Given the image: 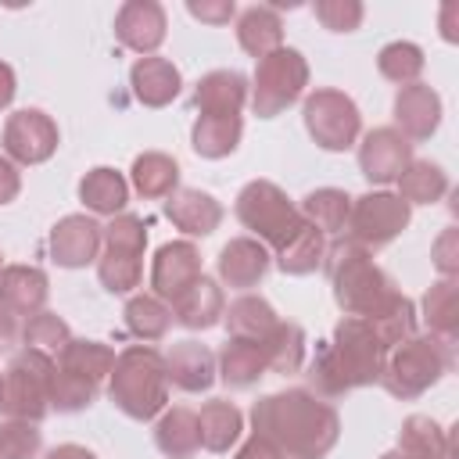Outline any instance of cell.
Instances as JSON below:
<instances>
[{"instance_id": "obj_2", "label": "cell", "mask_w": 459, "mask_h": 459, "mask_svg": "<svg viewBox=\"0 0 459 459\" xmlns=\"http://www.w3.org/2000/svg\"><path fill=\"white\" fill-rule=\"evenodd\" d=\"M387 348L377 341L373 326L359 316H344L333 326V337L316 351L308 366V384L316 387L312 394L319 398H341L348 391L369 387L380 380Z\"/></svg>"}, {"instance_id": "obj_31", "label": "cell", "mask_w": 459, "mask_h": 459, "mask_svg": "<svg viewBox=\"0 0 459 459\" xmlns=\"http://www.w3.org/2000/svg\"><path fill=\"white\" fill-rule=\"evenodd\" d=\"M222 323L230 337H247V341H265L273 326L280 323L276 308L262 294H240L222 308Z\"/></svg>"}, {"instance_id": "obj_42", "label": "cell", "mask_w": 459, "mask_h": 459, "mask_svg": "<svg viewBox=\"0 0 459 459\" xmlns=\"http://www.w3.org/2000/svg\"><path fill=\"white\" fill-rule=\"evenodd\" d=\"M22 341H25V348H36V351L57 359V355L65 351V344L72 341V330H68V323H65L61 316H54V312L43 308V312H36V316L25 319Z\"/></svg>"}, {"instance_id": "obj_13", "label": "cell", "mask_w": 459, "mask_h": 459, "mask_svg": "<svg viewBox=\"0 0 459 459\" xmlns=\"http://www.w3.org/2000/svg\"><path fill=\"white\" fill-rule=\"evenodd\" d=\"M409 161H412V143L394 126H377L359 143V172L377 186L394 183Z\"/></svg>"}, {"instance_id": "obj_14", "label": "cell", "mask_w": 459, "mask_h": 459, "mask_svg": "<svg viewBox=\"0 0 459 459\" xmlns=\"http://www.w3.org/2000/svg\"><path fill=\"white\" fill-rule=\"evenodd\" d=\"M201 276H204L201 273V251L190 240H169V244H161L154 251V262H151V290H154V298L172 305Z\"/></svg>"}, {"instance_id": "obj_30", "label": "cell", "mask_w": 459, "mask_h": 459, "mask_svg": "<svg viewBox=\"0 0 459 459\" xmlns=\"http://www.w3.org/2000/svg\"><path fill=\"white\" fill-rule=\"evenodd\" d=\"M154 445L161 455L169 459H190L201 448V434H197V412L186 405L165 409L154 423Z\"/></svg>"}, {"instance_id": "obj_51", "label": "cell", "mask_w": 459, "mask_h": 459, "mask_svg": "<svg viewBox=\"0 0 459 459\" xmlns=\"http://www.w3.org/2000/svg\"><path fill=\"white\" fill-rule=\"evenodd\" d=\"M18 93V82H14V68L7 61H0V108H7Z\"/></svg>"}, {"instance_id": "obj_26", "label": "cell", "mask_w": 459, "mask_h": 459, "mask_svg": "<svg viewBox=\"0 0 459 459\" xmlns=\"http://www.w3.org/2000/svg\"><path fill=\"white\" fill-rule=\"evenodd\" d=\"M222 308H226V298H222V287L212 280V276H201L197 283H190L172 305V319L186 330H208L222 319Z\"/></svg>"}, {"instance_id": "obj_36", "label": "cell", "mask_w": 459, "mask_h": 459, "mask_svg": "<svg viewBox=\"0 0 459 459\" xmlns=\"http://www.w3.org/2000/svg\"><path fill=\"white\" fill-rule=\"evenodd\" d=\"M423 323L434 337L455 344V333H459V283L455 280H437L423 294Z\"/></svg>"}, {"instance_id": "obj_12", "label": "cell", "mask_w": 459, "mask_h": 459, "mask_svg": "<svg viewBox=\"0 0 459 459\" xmlns=\"http://www.w3.org/2000/svg\"><path fill=\"white\" fill-rule=\"evenodd\" d=\"M57 122L39 108H22L4 122V154L14 165H43L57 151Z\"/></svg>"}, {"instance_id": "obj_25", "label": "cell", "mask_w": 459, "mask_h": 459, "mask_svg": "<svg viewBox=\"0 0 459 459\" xmlns=\"http://www.w3.org/2000/svg\"><path fill=\"white\" fill-rule=\"evenodd\" d=\"M398 452L405 459H459L455 448V427L445 430L430 416H409L398 430Z\"/></svg>"}, {"instance_id": "obj_22", "label": "cell", "mask_w": 459, "mask_h": 459, "mask_svg": "<svg viewBox=\"0 0 459 459\" xmlns=\"http://www.w3.org/2000/svg\"><path fill=\"white\" fill-rule=\"evenodd\" d=\"M50 294L47 273L39 265H4L0 269V305L11 316H36L43 312Z\"/></svg>"}, {"instance_id": "obj_52", "label": "cell", "mask_w": 459, "mask_h": 459, "mask_svg": "<svg viewBox=\"0 0 459 459\" xmlns=\"http://www.w3.org/2000/svg\"><path fill=\"white\" fill-rule=\"evenodd\" d=\"M43 459H97V455L86 445H54Z\"/></svg>"}, {"instance_id": "obj_37", "label": "cell", "mask_w": 459, "mask_h": 459, "mask_svg": "<svg viewBox=\"0 0 459 459\" xmlns=\"http://www.w3.org/2000/svg\"><path fill=\"white\" fill-rule=\"evenodd\" d=\"M298 212H301V219L312 222L323 237H326V233H344L348 212H351V197H348L344 190H337V186H319V190L305 194V201H301Z\"/></svg>"}, {"instance_id": "obj_18", "label": "cell", "mask_w": 459, "mask_h": 459, "mask_svg": "<svg viewBox=\"0 0 459 459\" xmlns=\"http://www.w3.org/2000/svg\"><path fill=\"white\" fill-rule=\"evenodd\" d=\"M165 380L186 394H201L215 384L219 369H215V355L208 351V344L197 341H179L172 344L165 355Z\"/></svg>"}, {"instance_id": "obj_41", "label": "cell", "mask_w": 459, "mask_h": 459, "mask_svg": "<svg viewBox=\"0 0 459 459\" xmlns=\"http://www.w3.org/2000/svg\"><path fill=\"white\" fill-rule=\"evenodd\" d=\"M423 65H427L423 50H420L416 43H409V39H394V43L380 47V54H377V68H380V75H384L387 82H398V86L420 82Z\"/></svg>"}, {"instance_id": "obj_17", "label": "cell", "mask_w": 459, "mask_h": 459, "mask_svg": "<svg viewBox=\"0 0 459 459\" xmlns=\"http://www.w3.org/2000/svg\"><path fill=\"white\" fill-rule=\"evenodd\" d=\"M441 126V97L427 82H409L398 86L394 93V129L412 143V140H430Z\"/></svg>"}, {"instance_id": "obj_55", "label": "cell", "mask_w": 459, "mask_h": 459, "mask_svg": "<svg viewBox=\"0 0 459 459\" xmlns=\"http://www.w3.org/2000/svg\"><path fill=\"white\" fill-rule=\"evenodd\" d=\"M0 269H4V262H0Z\"/></svg>"}, {"instance_id": "obj_8", "label": "cell", "mask_w": 459, "mask_h": 459, "mask_svg": "<svg viewBox=\"0 0 459 459\" xmlns=\"http://www.w3.org/2000/svg\"><path fill=\"white\" fill-rule=\"evenodd\" d=\"M143 247H147V226L140 215L122 212L104 226V251L97 255V276L108 294H129L133 287H140Z\"/></svg>"}, {"instance_id": "obj_24", "label": "cell", "mask_w": 459, "mask_h": 459, "mask_svg": "<svg viewBox=\"0 0 459 459\" xmlns=\"http://www.w3.org/2000/svg\"><path fill=\"white\" fill-rule=\"evenodd\" d=\"M247 93H251V86L240 72L215 68V72L201 75V82L194 90V108H197V115H240Z\"/></svg>"}, {"instance_id": "obj_50", "label": "cell", "mask_w": 459, "mask_h": 459, "mask_svg": "<svg viewBox=\"0 0 459 459\" xmlns=\"http://www.w3.org/2000/svg\"><path fill=\"white\" fill-rule=\"evenodd\" d=\"M18 337H22V330H18V316H11V312L0 305V351H7Z\"/></svg>"}, {"instance_id": "obj_20", "label": "cell", "mask_w": 459, "mask_h": 459, "mask_svg": "<svg viewBox=\"0 0 459 459\" xmlns=\"http://www.w3.org/2000/svg\"><path fill=\"white\" fill-rule=\"evenodd\" d=\"M129 86H133V97L143 104V108H165L179 97V68L169 61V57H136L133 68H129Z\"/></svg>"}, {"instance_id": "obj_9", "label": "cell", "mask_w": 459, "mask_h": 459, "mask_svg": "<svg viewBox=\"0 0 459 459\" xmlns=\"http://www.w3.org/2000/svg\"><path fill=\"white\" fill-rule=\"evenodd\" d=\"M308 86V61L301 50L294 47H280L265 57H258L255 65V79H251V108L258 118H276L280 111H287L290 104L301 100Z\"/></svg>"}, {"instance_id": "obj_46", "label": "cell", "mask_w": 459, "mask_h": 459, "mask_svg": "<svg viewBox=\"0 0 459 459\" xmlns=\"http://www.w3.org/2000/svg\"><path fill=\"white\" fill-rule=\"evenodd\" d=\"M434 265H437V273H441V280H455V273H459V230L455 226H448L437 240H434Z\"/></svg>"}, {"instance_id": "obj_54", "label": "cell", "mask_w": 459, "mask_h": 459, "mask_svg": "<svg viewBox=\"0 0 459 459\" xmlns=\"http://www.w3.org/2000/svg\"><path fill=\"white\" fill-rule=\"evenodd\" d=\"M380 459H405V455H402V452H398V448H391V452H384V455H380Z\"/></svg>"}, {"instance_id": "obj_49", "label": "cell", "mask_w": 459, "mask_h": 459, "mask_svg": "<svg viewBox=\"0 0 459 459\" xmlns=\"http://www.w3.org/2000/svg\"><path fill=\"white\" fill-rule=\"evenodd\" d=\"M237 459H290V455H287V452H280L276 445H269L265 437L251 434V437L237 448Z\"/></svg>"}, {"instance_id": "obj_29", "label": "cell", "mask_w": 459, "mask_h": 459, "mask_svg": "<svg viewBox=\"0 0 459 459\" xmlns=\"http://www.w3.org/2000/svg\"><path fill=\"white\" fill-rule=\"evenodd\" d=\"M240 430H244V416H240V409H237L233 402H226V398H212V402L201 405V412H197L201 448L222 455V452H230V448L237 445Z\"/></svg>"}, {"instance_id": "obj_45", "label": "cell", "mask_w": 459, "mask_h": 459, "mask_svg": "<svg viewBox=\"0 0 459 459\" xmlns=\"http://www.w3.org/2000/svg\"><path fill=\"white\" fill-rule=\"evenodd\" d=\"M366 7L359 0H316V18L330 32H355L362 25Z\"/></svg>"}, {"instance_id": "obj_56", "label": "cell", "mask_w": 459, "mask_h": 459, "mask_svg": "<svg viewBox=\"0 0 459 459\" xmlns=\"http://www.w3.org/2000/svg\"><path fill=\"white\" fill-rule=\"evenodd\" d=\"M0 377H4V373H0Z\"/></svg>"}, {"instance_id": "obj_27", "label": "cell", "mask_w": 459, "mask_h": 459, "mask_svg": "<svg viewBox=\"0 0 459 459\" xmlns=\"http://www.w3.org/2000/svg\"><path fill=\"white\" fill-rule=\"evenodd\" d=\"M237 43L258 61L273 50L283 47V22L276 14V7H265V4H255V7H244L237 14Z\"/></svg>"}, {"instance_id": "obj_38", "label": "cell", "mask_w": 459, "mask_h": 459, "mask_svg": "<svg viewBox=\"0 0 459 459\" xmlns=\"http://www.w3.org/2000/svg\"><path fill=\"white\" fill-rule=\"evenodd\" d=\"M122 316H126V330L133 337H140V341H161L169 333V326H172L169 305L161 298H154V294H133L126 301Z\"/></svg>"}, {"instance_id": "obj_11", "label": "cell", "mask_w": 459, "mask_h": 459, "mask_svg": "<svg viewBox=\"0 0 459 459\" xmlns=\"http://www.w3.org/2000/svg\"><path fill=\"white\" fill-rule=\"evenodd\" d=\"M301 118L323 151H348L362 133L359 104L341 90H312L301 104Z\"/></svg>"}, {"instance_id": "obj_3", "label": "cell", "mask_w": 459, "mask_h": 459, "mask_svg": "<svg viewBox=\"0 0 459 459\" xmlns=\"http://www.w3.org/2000/svg\"><path fill=\"white\" fill-rule=\"evenodd\" d=\"M323 269H326V280L333 287V301L344 308V316L377 319L402 298V290L373 262V255L348 237H337L333 244H326Z\"/></svg>"}, {"instance_id": "obj_28", "label": "cell", "mask_w": 459, "mask_h": 459, "mask_svg": "<svg viewBox=\"0 0 459 459\" xmlns=\"http://www.w3.org/2000/svg\"><path fill=\"white\" fill-rule=\"evenodd\" d=\"M79 201L93 212V215H122L126 201H129V183L118 169L111 165H97L79 179Z\"/></svg>"}, {"instance_id": "obj_23", "label": "cell", "mask_w": 459, "mask_h": 459, "mask_svg": "<svg viewBox=\"0 0 459 459\" xmlns=\"http://www.w3.org/2000/svg\"><path fill=\"white\" fill-rule=\"evenodd\" d=\"M165 215L186 237H212L219 230V222H222V204L212 194L197 190V186H183V190L169 194Z\"/></svg>"}, {"instance_id": "obj_5", "label": "cell", "mask_w": 459, "mask_h": 459, "mask_svg": "<svg viewBox=\"0 0 459 459\" xmlns=\"http://www.w3.org/2000/svg\"><path fill=\"white\" fill-rule=\"evenodd\" d=\"M448 369H452V344L434 333H412L409 341L387 351L377 384H384L391 398L412 402L423 391H430Z\"/></svg>"}, {"instance_id": "obj_10", "label": "cell", "mask_w": 459, "mask_h": 459, "mask_svg": "<svg viewBox=\"0 0 459 459\" xmlns=\"http://www.w3.org/2000/svg\"><path fill=\"white\" fill-rule=\"evenodd\" d=\"M409 215H412V208L398 194H391V190H369L362 197H351L344 237L355 240L359 247H366L373 255V251L387 247L409 226Z\"/></svg>"}, {"instance_id": "obj_47", "label": "cell", "mask_w": 459, "mask_h": 459, "mask_svg": "<svg viewBox=\"0 0 459 459\" xmlns=\"http://www.w3.org/2000/svg\"><path fill=\"white\" fill-rule=\"evenodd\" d=\"M186 11H190L197 22H208V25H226V22L237 14L233 0H190Z\"/></svg>"}, {"instance_id": "obj_33", "label": "cell", "mask_w": 459, "mask_h": 459, "mask_svg": "<svg viewBox=\"0 0 459 459\" xmlns=\"http://www.w3.org/2000/svg\"><path fill=\"white\" fill-rule=\"evenodd\" d=\"M54 366H57V369H68V373H75V377H82V380H90V384L100 387V384L111 377L115 351H111L108 344H100V341L72 337V341L65 344V351L54 359Z\"/></svg>"}, {"instance_id": "obj_44", "label": "cell", "mask_w": 459, "mask_h": 459, "mask_svg": "<svg viewBox=\"0 0 459 459\" xmlns=\"http://www.w3.org/2000/svg\"><path fill=\"white\" fill-rule=\"evenodd\" d=\"M43 448V434L29 420H4L0 423V459H36Z\"/></svg>"}, {"instance_id": "obj_6", "label": "cell", "mask_w": 459, "mask_h": 459, "mask_svg": "<svg viewBox=\"0 0 459 459\" xmlns=\"http://www.w3.org/2000/svg\"><path fill=\"white\" fill-rule=\"evenodd\" d=\"M233 212H237L240 226L251 230L255 240L265 244V247H273V251L287 247V244L298 237V230L305 226L298 204H294L276 183H269V179H251V183L237 194Z\"/></svg>"}, {"instance_id": "obj_19", "label": "cell", "mask_w": 459, "mask_h": 459, "mask_svg": "<svg viewBox=\"0 0 459 459\" xmlns=\"http://www.w3.org/2000/svg\"><path fill=\"white\" fill-rule=\"evenodd\" d=\"M215 369H219V380L233 391H244V387H255L265 369H269V355L262 348V341H247V337H226V344L219 348L215 355Z\"/></svg>"}, {"instance_id": "obj_39", "label": "cell", "mask_w": 459, "mask_h": 459, "mask_svg": "<svg viewBox=\"0 0 459 459\" xmlns=\"http://www.w3.org/2000/svg\"><path fill=\"white\" fill-rule=\"evenodd\" d=\"M323 251H326V237L312 222H305L298 230V237L287 247L276 251V265L287 276H308V273H316L323 265Z\"/></svg>"}, {"instance_id": "obj_1", "label": "cell", "mask_w": 459, "mask_h": 459, "mask_svg": "<svg viewBox=\"0 0 459 459\" xmlns=\"http://www.w3.org/2000/svg\"><path fill=\"white\" fill-rule=\"evenodd\" d=\"M251 427L290 459H326L341 437L337 409L305 387H287L258 398L251 409Z\"/></svg>"}, {"instance_id": "obj_32", "label": "cell", "mask_w": 459, "mask_h": 459, "mask_svg": "<svg viewBox=\"0 0 459 459\" xmlns=\"http://www.w3.org/2000/svg\"><path fill=\"white\" fill-rule=\"evenodd\" d=\"M240 133H244L240 115H197L194 133H190V147L201 158L215 161V158H226V154L237 151Z\"/></svg>"}, {"instance_id": "obj_7", "label": "cell", "mask_w": 459, "mask_h": 459, "mask_svg": "<svg viewBox=\"0 0 459 459\" xmlns=\"http://www.w3.org/2000/svg\"><path fill=\"white\" fill-rule=\"evenodd\" d=\"M50 377H54L50 355L36 348L14 351L0 377V412L7 420L39 423L50 412Z\"/></svg>"}, {"instance_id": "obj_53", "label": "cell", "mask_w": 459, "mask_h": 459, "mask_svg": "<svg viewBox=\"0 0 459 459\" xmlns=\"http://www.w3.org/2000/svg\"><path fill=\"white\" fill-rule=\"evenodd\" d=\"M455 11H459L455 4H445V11H441V36H445L448 43H455V39H459V36L452 32V18H455Z\"/></svg>"}, {"instance_id": "obj_21", "label": "cell", "mask_w": 459, "mask_h": 459, "mask_svg": "<svg viewBox=\"0 0 459 459\" xmlns=\"http://www.w3.org/2000/svg\"><path fill=\"white\" fill-rule=\"evenodd\" d=\"M265 273H269V247L258 244L255 237H233L219 251V280L226 287H237V290L258 287Z\"/></svg>"}, {"instance_id": "obj_15", "label": "cell", "mask_w": 459, "mask_h": 459, "mask_svg": "<svg viewBox=\"0 0 459 459\" xmlns=\"http://www.w3.org/2000/svg\"><path fill=\"white\" fill-rule=\"evenodd\" d=\"M165 29L169 22L158 0H126L115 14V39L140 57H151L165 43Z\"/></svg>"}, {"instance_id": "obj_16", "label": "cell", "mask_w": 459, "mask_h": 459, "mask_svg": "<svg viewBox=\"0 0 459 459\" xmlns=\"http://www.w3.org/2000/svg\"><path fill=\"white\" fill-rule=\"evenodd\" d=\"M104 244V226L90 215H65L50 230V258L65 269H82L97 262Z\"/></svg>"}, {"instance_id": "obj_40", "label": "cell", "mask_w": 459, "mask_h": 459, "mask_svg": "<svg viewBox=\"0 0 459 459\" xmlns=\"http://www.w3.org/2000/svg\"><path fill=\"white\" fill-rule=\"evenodd\" d=\"M265 355H269V369L273 373H298L305 366V330L298 323H276L273 333L262 341Z\"/></svg>"}, {"instance_id": "obj_34", "label": "cell", "mask_w": 459, "mask_h": 459, "mask_svg": "<svg viewBox=\"0 0 459 459\" xmlns=\"http://www.w3.org/2000/svg\"><path fill=\"white\" fill-rule=\"evenodd\" d=\"M129 176H133L136 194L147 197V201L169 197V194L179 190V165H176V158H169V154H161V151H143V154L133 161Z\"/></svg>"}, {"instance_id": "obj_35", "label": "cell", "mask_w": 459, "mask_h": 459, "mask_svg": "<svg viewBox=\"0 0 459 459\" xmlns=\"http://www.w3.org/2000/svg\"><path fill=\"white\" fill-rule=\"evenodd\" d=\"M398 183V197L412 208V204H434L448 194V172L427 158H412L405 165V172L394 179Z\"/></svg>"}, {"instance_id": "obj_43", "label": "cell", "mask_w": 459, "mask_h": 459, "mask_svg": "<svg viewBox=\"0 0 459 459\" xmlns=\"http://www.w3.org/2000/svg\"><path fill=\"white\" fill-rule=\"evenodd\" d=\"M97 384L68 373V369H57L54 366V377H50V409L57 412H82L97 402Z\"/></svg>"}, {"instance_id": "obj_48", "label": "cell", "mask_w": 459, "mask_h": 459, "mask_svg": "<svg viewBox=\"0 0 459 459\" xmlns=\"http://www.w3.org/2000/svg\"><path fill=\"white\" fill-rule=\"evenodd\" d=\"M18 190H22V172H18V165H14L7 154H0V204H11V201L18 197Z\"/></svg>"}, {"instance_id": "obj_4", "label": "cell", "mask_w": 459, "mask_h": 459, "mask_svg": "<svg viewBox=\"0 0 459 459\" xmlns=\"http://www.w3.org/2000/svg\"><path fill=\"white\" fill-rule=\"evenodd\" d=\"M108 398L115 402L118 412L129 420H154L165 412L169 402V380H165V359L151 344H129L126 351L115 355L111 377H108Z\"/></svg>"}]
</instances>
